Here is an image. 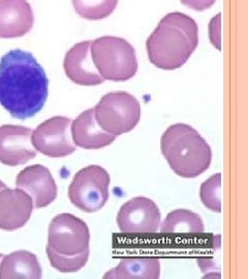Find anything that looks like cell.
Here are the masks:
<instances>
[{
    "mask_svg": "<svg viewBox=\"0 0 248 279\" xmlns=\"http://www.w3.org/2000/svg\"><path fill=\"white\" fill-rule=\"evenodd\" d=\"M160 275V261L157 257H125L118 267L105 274L110 279H156Z\"/></svg>",
    "mask_w": 248,
    "mask_h": 279,
    "instance_id": "cell-17",
    "label": "cell"
},
{
    "mask_svg": "<svg viewBox=\"0 0 248 279\" xmlns=\"http://www.w3.org/2000/svg\"><path fill=\"white\" fill-rule=\"evenodd\" d=\"M75 13L83 19H106L115 10L118 0H71Z\"/></svg>",
    "mask_w": 248,
    "mask_h": 279,
    "instance_id": "cell-19",
    "label": "cell"
},
{
    "mask_svg": "<svg viewBox=\"0 0 248 279\" xmlns=\"http://www.w3.org/2000/svg\"><path fill=\"white\" fill-rule=\"evenodd\" d=\"M16 186L28 194L34 208L49 206L57 198V185L50 170L41 164L23 168L16 178Z\"/></svg>",
    "mask_w": 248,
    "mask_h": 279,
    "instance_id": "cell-11",
    "label": "cell"
},
{
    "mask_svg": "<svg viewBox=\"0 0 248 279\" xmlns=\"http://www.w3.org/2000/svg\"><path fill=\"white\" fill-rule=\"evenodd\" d=\"M161 153L175 174L195 178L209 168L212 150L194 128L184 123L171 125L160 139Z\"/></svg>",
    "mask_w": 248,
    "mask_h": 279,
    "instance_id": "cell-3",
    "label": "cell"
},
{
    "mask_svg": "<svg viewBox=\"0 0 248 279\" xmlns=\"http://www.w3.org/2000/svg\"><path fill=\"white\" fill-rule=\"evenodd\" d=\"M90 232L84 220L70 213L55 216L50 223L48 246L60 254L75 256L89 249Z\"/></svg>",
    "mask_w": 248,
    "mask_h": 279,
    "instance_id": "cell-7",
    "label": "cell"
},
{
    "mask_svg": "<svg viewBox=\"0 0 248 279\" xmlns=\"http://www.w3.org/2000/svg\"><path fill=\"white\" fill-rule=\"evenodd\" d=\"M180 1L182 4L186 5L189 8L202 12L211 8L216 0H180Z\"/></svg>",
    "mask_w": 248,
    "mask_h": 279,
    "instance_id": "cell-23",
    "label": "cell"
},
{
    "mask_svg": "<svg viewBox=\"0 0 248 279\" xmlns=\"http://www.w3.org/2000/svg\"><path fill=\"white\" fill-rule=\"evenodd\" d=\"M220 21H221V13H218L216 17H214L211 22L209 24V35L210 40L212 44L218 50L221 49V39H220Z\"/></svg>",
    "mask_w": 248,
    "mask_h": 279,
    "instance_id": "cell-22",
    "label": "cell"
},
{
    "mask_svg": "<svg viewBox=\"0 0 248 279\" xmlns=\"http://www.w3.org/2000/svg\"><path fill=\"white\" fill-rule=\"evenodd\" d=\"M117 223L124 234H153L159 226L160 211L152 199L139 196L122 205Z\"/></svg>",
    "mask_w": 248,
    "mask_h": 279,
    "instance_id": "cell-9",
    "label": "cell"
},
{
    "mask_svg": "<svg viewBox=\"0 0 248 279\" xmlns=\"http://www.w3.org/2000/svg\"><path fill=\"white\" fill-rule=\"evenodd\" d=\"M204 222L199 214L186 209H177L170 212L161 223L163 234H189L196 235L204 232Z\"/></svg>",
    "mask_w": 248,
    "mask_h": 279,
    "instance_id": "cell-18",
    "label": "cell"
},
{
    "mask_svg": "<svg viewBox=\"0 0 248 279\" xmlns=\"http://www.w3.org/2000/svg\"><path fill=\"white\" fill-rule=\"evenodd\" d=\"M71 120L67 117L54 116L40 123L31 132V143L36 152L58 158L75 151L70 132Z\"/></svg>",
    "mask_w": 248,
    "mask_h": 279,
    "instance_id": "cell-8",
    "label": "cell"
},
{
    "mask_svg": "<svg viewBox=\"0 0 248 279\" xmlns=\"http://www.w3.org/2000/svg\"><path fill=\"white\" fill-rule=\"evenodd\" d=\"M6 187V185H5V183H3V182L0 180V190H2V189H4Z\"/></svg>",
    "mask_w": 248,
    "mask_h": 279,
    "instance_id": "cell-24",
    "label": "cell"
},
{
    "mask_svg": "<svg viewBox=\"0 0 248 279\" xmlns=\"http://www.w3.org/2000/svg\"><path fill=\"white\" fill-rule=\"evenodd\" d=\"M31 128L21 125L0 126V163L16 167L36 157L37 152L31 143Z\"/></svg>",
    "mask_w": 248,
    "mask_h": 279,
    "instance_id": "cell-10",
    "label": "cell"
},
{
    "mask_svg": "<svg viewBox=\"0 0 248 279\" xmlns=\"http://www.w3.org/2000/svg\"><path fill=\"white\" fill-rule=\"evenodd\" d=\"M31 196L21 188L0 190V230H15L23 227L33 211Z\"/></svg>",
    "mask_w": 248,
    "mask_h": 279,
    "instance_id": "cell-13",
    "label": "cell"
},
{
    "mask_svg": "<svg viewBox=\"0 0 248 279\" xmlns=\"http://www.w3.org/2000/svg\"><path fill=\"white\" fill-rule=\"evenodd\" d=\"M110 175L101 165H88L75 175L68 187L71 204L87 213L99 211L109 199Z\"/></svg>",
    "mask_w": 248,
    "mask_h": 279,
    "instance_id": "cell-6",
    "label": "cell"
},
{
    "mask_svg": "<svg viewBox=\"0 0 248 279\" xmlns=\"http://www.w3.org/2000/svg\"><path fill=\"white\" fill-rule=\"evenodd\" d=\"M43 271L36 256L26 250H19L3 256L0 261V278L39 279Z\"/></svg>",
    "mask_w": 248,
    "mask_h": 279,
    "instance_id": "cell-16",
    "label": "cell"
},
{
    "mask_svg": "<svg viewBox=\"0 0 248 279\" xmlns=\"http://www.w3.org/2000/svg\"><path fill=\"white\" fill-rule=\"evenodd\" d=\"M48 257L51 266L61 273H72L81 270L87 263L89 258V249L75 256H65L60 254L47 245L46 248Z\"/></svg>",
    "mask_w": 248,
    "mask_h": 279,
    "instance_id": "cell-20",
    "label": "cell"
},
{
    "mask_svg": "<svg viewBox=\"0 0 248 279\" xmlns=\"http://www.w3.org/2000/svg\"><path fill=\"white\" fill-rule=\"evenodd\" d=\"M2 257H3V254L0 253V261H1V258H2Z\"/></svg>",
    "mask_w": 248,
    "mask_h": 279,
    "instance_id": "cell-25",
    "label": "cell"
},
{
    "mask_svg": "<svg viewBox=\"0 0 248 279\" xmlns=\"http://www.w3.org/2000/svg\"><path fill=\"white\" fill-rule=\"evenodd\" d=\"M63 68L66 77L75 84L96 86L105 81L92 61L90 40L78 43L68 50L64 56Z\"/></svg>",
    "mask_w": 248,
    "mask_h": 279,
    "instance_id": "cell-12",
    "label": "cell"
},
{
    "mask_svg": "<svg viewBox=\"0 0 248 279\" xmlns=\"http://www.w3.org/2000/svg\"><path fill=\"white\" fill-rule=\"evenodd\" d=\"M199 44L196 22L183 13H167L146 41L148 58L157 68L182 67Z\"/></svg>",
    "mask_w": 248,
    "mask_h": 279,
    "instance_id": "cell-2",
    "label": "cell"
},
{
    "mask_svg": "<svg viewBox=\"0 0 248 279\" xmlns=\"http://www.w3.org/2000/svg\"><path fill=\"white\" fill-rule=\"evenodd\" d=\"M49 94V79L29 52L17 49L0 59V105L13 118L25 120L41 111Z\"/></svg>",
    "mask_w": 248,
    "mask_h": 279,
    "instance_id": "cell-1",
    "label": "cell"
},
{
    "mask_svg": "<svg viewBox=\"0 0 248 279\" xmlns=\"http://www.w3.org/2000/svg\"><path fill=\"white\" fill-rule=\"evenodd\" d=\"M72 142L83 149H101L113 143L115 136L101 128L94 117V109L86 110L71 121Z\"/></svg>",
    "mask_w": 248,
    "mask_h": 279,
    "instance_id": "cell-15",
    "label": "cell"
},
{
    "mask_svg": "<svg viewBox=\"0 0 248 279\" xmlns=\"http://www.w3.org/2000/svg\"><path fill=\"white\" fill-rule=\"evenodd\" d=\"M202 203L214 212H221V174L213 175L201 186Z\"/></svg>",
    "mask_w": 248,
    "mask_h": 279,
    "instance_id": "cell-21",
    "label": "cell"
},
{
    "mask_svg": "<svg viewBox=\"0 0 248 279\" xmlns=\"http://www.w3.org/2000/svg\"><path fill=\"white\" fill-rule=\"evenodd\" d=\"M93 109L101 128L115 137L129 132L141 119L139 101L125 91L106 93Z\"/></svg>",
    "mask_w": 248,
    "mask_h": 279,
    "instance_id": "cell-5",
    "label": "cell"
},
{
    "mask_svg": "<svg viewBox=\"0 0 248 279\" xmlns=\"http://www.w3.org/2000/svg\"><path fill=\"white\" fill-rule=\"evenodd\" d=\"M34 15L27 0H0V37L16 39L32 29Z\"/></svg>",
    "mask_w": 248,
    "mask_h": 279,
    "instance_id": "cell-14",
    "label": "cell"
},
{
    "mask_svg": "<svg viewBox=\"0 0 248 279\" xmlns=\"http://www.w3.org/2000/svg\"><path fill=\"white\" fill-rule=\"evenodd\" d=\"M91 56L103 80L124 82L137 71V59L133 47L118 36H101L91 43Z\"/></svg>",
    "mask_w": 248,
    "mask_h": 279,
    "instance_id": "cell-4",
    "label": "cell"
}]
</instances>
